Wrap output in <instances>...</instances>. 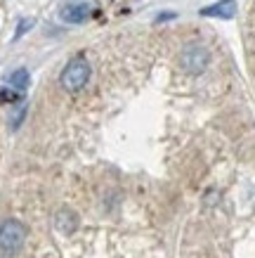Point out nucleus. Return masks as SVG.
Listing matches in <instances>:
<instances>
[{
  "label": "nucleus",
  "instance_id": "nucleus-1",
  "mask_svg": "<svg viewBox=\"0 0 255 258\" xmlns=\"http://www.w3.org/2000/svg\"><path fill=\"white\" fill-rule=\"evenodd\" d=\"M29 230L22 220L5 218L0 223V258H15V253L24 246Z\"/></svg>",
  "mask_w": 255,
  "mask_h": 258
},
{
  "label": "nucleus",
  "instance_id": "nucleus-2",
  "mask_svg": "<svg viewBox=\"0 0 255 258\" xmlns=\"http://www.w3.org/2000/svg\"><path fill=\"white\" fill-rule=\"evenodd\" d=\"M93 76V69H90V62L85 57H73L66 67L59 74V83H62L64 90L69 93H78L88 86V81Z\"/></svg>",
  "mask_w": 255,
  "mask_h": 258
},
{
  "label": "nucleus",
  "instance_id": "nucleus-3",
  "mask_svg": "<svg viewBox=\"0 0 255 258\" xmlns=\"http://www.w3.org/2000/svg\"><path fill=\"white\" fill-rule=\"evenodd\" d=\"M208 64H210V52L203 45H199V43H192V45H187L180 52V67L187 74H192V76L203 74V71L208 69Z\"/></svg>",
  "mask_w": 255,
  "mask_h": 258
},
{
  "label": "nucleus",
  "instance_id": "nucleus-4",
  "mask_svg": "<svg viewBox=\"0 0 255 258\" xmlns=\"http://www.w3.org/2000/svg\"><path fill=\"white\" fill-rule=\"evenodd\" d=\"M100 3L97 0H69L59 10V19L64 24H85L97 12Z\"/></svg>",
  "mask_w": 255,
  "mask_h": 258
},
{
  "label": "nucleus",
  "instance_id": "nucleus-5",
  "mask_svg": "<svg viewBox=\"0 0 255 258\" xmlns=\"http://www.w3.org/2000/svg\"><path fill=\"white\" fill-rule=\"evenodd\" d=\"M234 15H236V0H220L201 10V17H217V19H232Z\"/></svg>",
  "mask_w": 255,
  "mask_h": 258
},
{
  "label": "nucleus",
  "instance_id": "nucleus-6",
  "mask_svg": "<svg viewBox=\"0 0 255 258\" xmlns=\"http://www.w3.org/2000/svg\"><path fill=\"white\" fill-rule=\"evenodd\" d=\"M54 225H57V230H59L62 235H71V232H73V230L78 227L76 213L69 211V209L59 211V213H57V218H54Z\"/></svg>",
  "mask_w": 255,
  "mask_h": 258
},
{
  "label": "nucleus",
  "instance_id": "nucleus-7",
  "mask_svg": "<svg viewBox=\"0 0 255 258\" xmlns=\"http://www.w3.org/2000/svg\"><path fill=\"white\" fill-rule=\"evenodd\" d=\"M8 83L12 88H17V90H26V88H29V83H31V76H29V71H26V69H15L8 76Z\"/></svg>",
  "mask_w": 255,
  "mask_h": 258
},
{
  "label": "nucleus",
  "instance_id": "nucleus-8",
  "mask_svg": "<svg viewBox=\"0 0 255 258\" xmlns=\"http://www.w3.org/2000/svg\"><path fill=\"white\" fill-rule=\"evenodd\" d=\"M19 97H22V90H17V88H12V90L3 88V90H0V100L3 102H17Z\"/></svg>",
  "mask_w": 255,
  "mask_h": 258
},
{
  "label": "nucleus",
  "instance_id": "nucleus-9",
  "mask_svg": "<svg viewBox=\"0 0 255 258\" xmlns=\"http://www.w3.org/2000/svg\"><path fill=\"white\" fill-rule=\"evenodd\" d=\"M33 26V19H22V22H19V26H17V33H15V40H19L24 36V33L29 31V29H31Z\"/></svg>",
  "mask_w": 255,
  "mask_h": 258
},
{
  "label": "nucleus",
  "instance_id": "nucleus-10",
  "mask_svg": "<svg viewBox=\"0 0 255 258\" xmlns=\"http://www.w3.org/2000/svg\"><path fill=\"white\" fill-rule=\"evenodd\" d=\"M24 116H26V104H22V109L17 111V116L12 118V128H15V131H17V128H19V125H22Z\"/></svg>",
  "mask_w": 255,
  "mask_h": 258
}]
</instances>
